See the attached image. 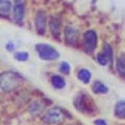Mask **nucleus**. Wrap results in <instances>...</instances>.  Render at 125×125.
<instances>
[{
    "label": "nucleus",
    "instance_id": "obj_1",
    "mask_svg": "<svg viewBox=\"0 0 125 125\" xmlns=\"http://www.w3.org/2000/svg\"><path fill=\"white\" fill-rule=\"evenodd\" d=\"M74 106L81 114L92 116L96 112V105L90 95L85 93H79L74 99Z\"/></svg>",
    "mask_w": 125,
    "mask_h": 125
},
{
    "label": "nucleus",
    "instance_id": "obj_2",
    "mask_svg": "<svg viewBox=\"0 0 125 125\" xmlns=\"http://www.w3.org/2000/svg\"><path fill=\"white\" fill-rule=\"evenodd\" d=\"M22 77L15 72H5L0 75V88L4 91H11L20 85Z\"/></svg>",
    "mask_w": 125,
    "mask_h": 125
},
{
    "label": "nucleus",
    "instance_id": "obj_3",
    "mask_svg": "<svg viewBox=\"0 0 125 125\" xmlns=\"http://www.w3.org/2000/svg\"><path fill=\"white\" fill-rule=\"evenodd\" d=\"M36 51L38 52L39 56L44 61H54L60 56V53L55 48H53L51 45L44 44V43L36 45Z\"/></svg>",
    "mask_w": 125,
    "mask_h": 125
},
{
    "label": "nucleus",
    "instance_id": "obj_4",
    "mask_svg": "<svg viewBox=\"0 0 125 125\" xmlns=\"http://www.w3.org/2000/svg\"><path fill=\"white\" fill-rule=\"evenodd\" d=\"M43 120L48 124L60 123L64 120V113L60 108H51L45 114Z\"/></svg>",
    "mask_w": 125,
    "mask_h": 125
},
{
    "label": "nucleus",
    "instance_id": "obj_5",
    "mask_svg": "<svg viewBox=\"0 0 125 125\" xmlns=\"http://www.w3.org/2000/svg\"><path fill=\"white\" fill-rule=\"evenodd\" d=\"M83 46L87 51L92 52L97 47V33L94 30H88L83 34Z\"/></svg>",
    "mask_w": 125,
    "mask_h": 125
},
{
    "label": "nucleus",
    "instance_id": "obj_6",
    "mask_svg": "<svg viewBox=\"0 0 125 125\" xmlns=\"http://www.w3.org/2000/svg\"><path fill=\"white\" fill-rule=\"evenodd\" d=\"M13 15H14V19L16 22L21 23L23 21L25 15V4L23 0H17L14 4V9H13Z\"/></svg>",
    "mask_w": 125,
    "mask_h": 125
},
{
    "label": "nucleus",
    "instance_id": "obj_7",
    "mask_svg": "<svg viewBox=\"0 0 125 125\" xmlns=\"http://www.w3.org/2000/svg\"><path fill=\"white\" fill-rule=\"evenodd\" d=\"M46 22L47 18L44 13H38L36 16V30L39 34H44L46 31Z\"/></svg>",
    "mask_w": 125,
    "mask_h": 125
},
{
    "label": "nucleus",
    "instance_id": "obj_8",
    "mask_svg": "<svg viewBox=\"0 0 125 125\" xmlns=\"http://www.w3.org/2000/svg\"><path fill=\"white\" fill-rule=\"evenodd\" d=\"M65 40L68 45H74L76 40V30L72 26H67L65 29Z\"/></svg>",
    "mask_w": 125,
    "mask_h": 125
},
{
    "label": "nucleus",
    "instance_id": "obj_9",
    "mask_svg": "<svg viewBox=\"0 0 125 125\" xmlns=\"http://www.w3.org/2000/svg\"><path fill=\"white\" fill-rule=\"evenodd\" d=\"M11 10V3L9 0H0V16L7 17Z\"/></svg>",
    "mask_w": 125,
    "mask_h": 125
},
{
    "label": "nucleus",
    "instance_id": "obj_10",
    "mask_svg": "<svg viewBox=\"0 0 125 125\" xmlns=\"http://www.w3.org/2000/svg\"><path fill=\"white\" fill-rule=\"evenodd\" d=\"M116 68H117V71H118L119 75L125 78V55L124 54H121V55L117 58Z\"/></svg>",
    "mask_w": 125,
    "mask_h": 125
},
{
    "label": "nucleus",
    "instance_id": "obj_11",
    "mask_svg": "<svg viewBox=\"0 0 125 125\" xmlns=\"http://www.w3.org/2000/svg\"><path fill=\"white\" fill-rule=\"evenodd\" d=\"M51 83L57 90L64 89L66 87V80L61 75H53L51 77Z\"/></svg>",
    "mask_w": 125,
    "mask_h": 125
},
{
    "label": "nucleus",
    "instance_id": "obj_12",
    "mask_svg": "<svg viewBox=\"0 0 125 125\" xmlns=\"http://www.w3.org/2000/svg\"><path fill=\"white\" fill-rule=\"evenodd\" d=\"M49 25H50V29H51V32L53 36H58L60 34V31H61V27H60V21L57 20L55 17H52L50 18V22H49Z\"/></svg>",
    "mask_w": 125,
    "mask_h": 125
},
{
    "label": "nucleus",
    "instance_id": "obj_13",
    "mask_svg": "<svg viewBox=\"0 0 125 125\" xmlns=\"http://www.w3.org/2000/svg\"><path fill=\"white\" fill-rule=\"evenodd\" d=\"M115 115L119 119H125V101H120L116 104Z\"/></svg>",
    "mask_w": 125,
    "mask_h": 125
},
{
    "label": "nucleus",
    "instance_id": "obj_14",
    "mask_svg": "<svg viewBox=\"0 0 125 125\" xmlns=\"http://www.w3.org/2000/svg\"><path fill=\"white\" fill-rule=\"evenodd\" d=\"M77 76H78V79L80 81H83V83H90L92 74L88 69H80L79 71H78Z\"/></svg>",
    "mask_w": 125,
    "mask_h": 125
},
{
    "label": "nucleus",
    "instance_id": "obj_15",
    "mask_svg": "<svg viewBox=\"0 0 125 125\" xmlns=\"http://www.w3.org/2000/svg\"><path fill=\"white\" fill-rule=\"evenodd\" d=\"M92 90H93V92L96 94H104L108 91L107 87L103 83H101V81H95L92 87Z\"/></svg>",
    "mask_w": 125,
    "mask_h": 125
},
{
    "label": "nucleus",
    "instance_id": "obj_16",
    "mask_svg": "<svg viewBox=\"0 0 125 125\" xmlns=\"http://www.w3.org/2000/svg\"><path fill=\"white\" fill-rule=\"evenodd\" d=\"M97 61H98V62L100 65H102V66H105L108 62V61H109V58H108V56H107V54L105 53L104 51H102V52H100V53H98L97 54Z\"/></svg>",
    "mask_w": 125,
    "mask_h": 125
},
{
    "label": "nucleus",
    "instance_id": "obj_17",
    "mask_svg": "<svg viewBox=\"0 0 125 125\" xmlns=\"http://www.w3.org/2000/svg\"><path fill=\"white\" fill-rule=\"evenodd\" d=\"M28 57H29L28 53L25 52V51L17 52V53L15 54V58H16L17 61H19V62H26L27 60H28Z\"/></svg>",
    "mask_w": 125,
    "mask_h": 125
},
{
    "label": "nucleus",
    "instance_id": "obj_18",
    "mask_svg": "<svg viewBox=\"0 0 125 125\" xmlns=\"http://www.w3.org/2000/svg\"><path fill=\"white\" fill-rule=\"evenodd\" d=\"M60 71L64 74H68L70 72V65L67 62H62L60 66Z\"/></svg>",
    "mask_w": 125,
    "mask_h": 125
},
{
    "label": "nucleus",
    "instance_id": "obj_19",
    "mask_svg": "<svg viewBox=\"0 0 125 125\" xmlns=\"http://www.w3.org/2000/svg\"><path fill=\"white\" fill-rule=\"evenodd\" d=\"M103 51L107 54V56L109 58V62H113V49L111 48V46H109V45H105Z\"/></svg>",
    "mask_w": 125,
    "mask_h": 125
},
{
    "label": "nucleus",
    "instance_id": "obj_20",
    "mask_svg": "<svg viewBox=\"0 0 125 125\" xmlns=\"http://www.w3.org/2000/svg\"><path fill=\"white\" fill-rule=\"evenodd\" d=\"M94 124H95V125H107L106 124V122H105V121L104 120H96L95 121V122H94Z\"/></svg>",
    "mask_w": 125,
    "mask_h": 125
}]
</instances>
